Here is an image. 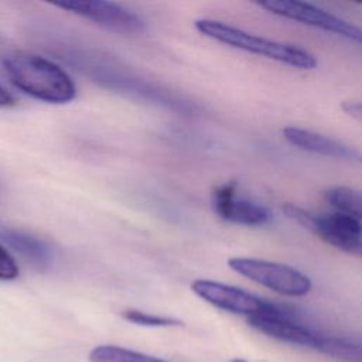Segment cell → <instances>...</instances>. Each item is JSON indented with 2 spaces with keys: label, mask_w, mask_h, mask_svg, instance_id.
<instances>
[{
  "label": "cell",
  "mask_w": 362,
  "mask_h": 362,
  "mask_svg": "<svg viewBox=\"0 0 362 362\" xmlns=\"http://www.w3.org/2000/svg\"><path fill=\"white\" fill-rule=\"evenodd\" d=\"M123 318L137 324V325H146V327H175L181 325L180 320L171 318V317H163L156 314H148L139 310H126L123 311Z\"/></svg>",
  "instance_id": "obj_15"
},
{
  "label": "cell",
  "mask_w": 362,
  "mask_h": 362,
  "mask_svg": "<svg viewBox=\"0 0 362 362\" xmlns=\"http://www.w3.org/2000/svg\"><path fill=\"white\" fill-rule=\"evenodd\" d=\"M352 255H355V256H361L362 257V240H361V243L356 246V249L354 250V253Z\"/></svg>",
  "instance_id": "obj_19"
},
{
  "label": "cell",
  "mask_w": 362,
  "mask_h": 362,
  "mask_svg": "<svg viewBox=\"0 0 362 362\" xmlns=\"http://www.w3.org/2000/svg\"><path fill=\"white\" fill-rule=\"evenodd\" d=\"M89 362H165L163 359L116 345H99L89 354Z\"/></svg>",
  "instance_id": "obj_14"
},
{
  "label": "cell",
  "mask_w": 362,
  "mask_h": 362,
  "mask_svg": "<svg viewBox=\"0 0 362 362\" xmlns=\"http://www.w3.org/2000/svg\"><path fill=\"white\" fill-rule=\"evenodd\" d=\"M259 6L276 16L294 20L301 24H307L314 28H320L322 31L332 33L362 44L361 27L335 14H331L314 4L298 0H266L260 1Z\"/></svg>",
  "instance_id": "obj_7"
},
{
  "label": "cell",
  "mask_w": 362,
  "mask_h": 362,
  "mask_svg": "<svg viewBox=\"0 0 362 362\" xmlns=\"http://www.w3.org/2000/svg\"><path fill=\"white\" fill-rule=\"evenodd\" d=\"M14 103H16V99L13 98V95L0 85V107L13 106Z\"/></svg>",
  "instance_id": "obj_18"
},
{
  "label": "cell",
  "mask_w": 362,
  "mask_h": 362,
  "mask_svg": "<svg viewBox=\"0 0 362 362\" xmlns=\"http://www.w3.org/2000/svg\"><path fill=\"white\" fill-rule=\"evenodd\" d=\"M247 322L259 332H263L277 341L311 348L318 352L321 351L327 335L300 321L296 314L286 307L274 314L247 318Z\"/></svg>",
  "instance_id": "obj_8"
},
{
  "label": "cell",
  "mask_w": 362,
  "mask_h": 362,
  "mask_svg": "<svg viewBox=\"0 0 362 362\" xmlns=\"http://www.w3.org/2000/svg\"><path fill=\"white\" fill-rule=\"evenodd\" d=\"M75 65L79 66V69L90 76L95 82L112 88L120 92H129L136 93L140 98L150 99L154 102H160L167 106H173L182 112H194V105L180 100L178 98H174L171 93L164 92L163 89L154 88L147 82H143L140 78L133 76L132 74L123 72L120 66L112 65L107 59L99 61L98 55H74L69 57Z\"/></svg>",
  "instance_id": "obj_3"
},
{
  "label": "cell",
  "mask_w": 362,
  "mask_h": 362,
  "mask_svg": "<svg viewBox=\"0 0 362 362\" xmlns=\"http://www.w3.org/2000/svg\"><path fill=\"white\" fill-rule=\"evenodd\" d=\"M341 107H342V110H344L348 116H351V117H354V119L362 122V99L345 100V102H342V106H341Z\"/></svg>",
  "instance_id": "obj_17"
},
{
  "label": "cell",
  "mask_w": 362,
  "mask_h": 362,
  "mask_svg": "<svg viewBox=\"0 0 362 362\" xmlns=\"http://www.w3.org/2000/svg\"><path fill=\"white\" fill-rule=\"evenodd\" d=\"M194 25L202 35L232 48L262 55L300 69H313L317 66V58L301 47L264 38L212 18H198Z\"/></svg>",
  "instance_id": "obj_2"
},
{
  "label": "cell",
  "mask_w": 362,
  "mask_h": 362,
  "mask_svg": "<svg viewBox=\"0 0 362 362\" xmlns=\"http://www.w3.org/2000/svg\"><path fill=\"white\" fill-rule=\"evenodd\" d=\"M283 134L290 144L301 150L348 161H362V151L334 137L294 126L286 127Z\"/></svg>",
  "instance_id": "obj_11"
},
{
  "label": "cell",
  "mask_w": 362,
  "mask_h": 362,
  "mask_svg": "<svg viewBox=\"0 0 362 362\" xmlns=\"http://www.w3.org/2000/svg\"><path fill=\"white\" fill-rule=\"evenodd\" d=\"M3 71L14 88L47 103H68L76 96L72 78L55 62L25 51L4 55Z\"/></svg>",
  "instance_id": "obj_1"
},
{
  "label": "cell",
  "mask_w": 362,
  "mask_h": 362,
  "mask_svg": "<svg viewBox=\"0 0 362 362\" xmlns=\"http://www.w3.org/2000/svg\"><path fill=\"white\" fill-rule=\"evenodd\" d=\"M191 290L214 307L247 318L274 314L284 308L280 304L267 301L243 288L206 279L194 280L191 283Z\"/></svg>",
  "instance_id": "obj_6"
},
{
  "label": "cell",
  "mask_w": 362,
  "mask_h": 362,
  "mask_svg": "<svg viewBox=\"0 0 362 362\" xmlns=\"http://www.w3.org/2000/svg\"><path fill=\"white\" fill-rule=\"evenodd\" d=\"M230 362H246V361H242V359H233V361H230Z\"/></svg>",
  "instance_id": "obj_20"
},
{
  "label": "cell",
  "mask_w": 362,
  "mask_h": 362,
  "mask_svg": "<svg viewBox=\"0 0 362 362\" xmlns=\"http://www.w3.org/2000/svg\"><path fill=\"white\" fill-rule=\"evenodd\" d=\"M212 206L219 218L238 225L260 226L272 218L270 211L264 205L242 195L238 184L233 181L214 188Z\"/></svg>",
  "instance_id": "obj_10"
},
{
  "label": "cell",
  "mask_w": 362,
  "mask_h": 362,
  "mask_svg": "<svg viewBox=\"0 0 362 362\" xmlns=\"http://www.w3.org/2000/svg\"><path fill=\"white\" fill-rule=\"evenodd\" d=\"M283 212L287 218L342 252L352 255L362 240V222L341 211L315 214L294 204H286Z\"/></svg>",
  "instance_id": "obj_4"
},
{
  "label": "cell",
  "mask_w": 362,
  "mask_h": 362,
  "mask_svg": "<svg viewBox=\"0 0 362 362\" xmlns=\"http://www.w3.org/2000/svg\"><path fill=\"white\" fill-rule=\"evenodd\" d=\"M228 266L238 274L284 296L301 297L311 290L310 277L287 264L239 256L230 257Z\"/></svg>",
  "instance_id": "obj_5"
},
{
  "label": "cell",
  "mask_w": 362,
  "mask_h": 362,
  "mask_svg": "<svg viewBox=\"0 0 362 362\" xmlns=\"http://www.w3.org/2000/svg\"><path fill=\"white\" fill-rule=\"evenodd\" d=\"M54 6L116 33L134 34L143 31L146 25L136 13L113 1H62Z\"/></svg>",
  "instance_id": "obj_9"
},
{
  "label": "cell",
  "mask_w": 362,
  "mask_h": 362,
  "mask_svg": "<svg viewBox=\"0 0 362 362\" xmlns=\"http://www.w3.org/2000/svg\"><path fill=\"white\" fill-rule=\"evenodd\" d=\"M18 277V266L8 250L0 245V280H14Z\"/></svg>",
  "instance_id": "obj_16"
},
{
  "label": "cell",
  "mask_w": 362,
  "mask_h": 362,
  "mask_svg": "<svg viewBox=\"0 0 362 362\" xmlns=\"http://www.w3.org/2000/svg\"><path fill=\"white\" fill-rule=\"evenodd\" d=\"M324 198L338 211L362 222V191L349 187H331L324 191Z\"/></svg>",
  "instance_id": "obj_13"
},
{
  "label": "cell",
  "mask_w": 362,
  "mask_h": 362,
  "mask_svg": "<svg viewBox=\"0 0 362 362\" xmlns=\"http://www.w3.org/2000/svg\"><path fill=\"white\" fill-rule=\"evenodd\" d=\"M0 238L7 246L20 253L33 266L40 269L49 266L52 252L49 246L40 238L11 228L0 230Z\"/></svg>",
  "instance_id": "obj_12"
}]
</instances>
